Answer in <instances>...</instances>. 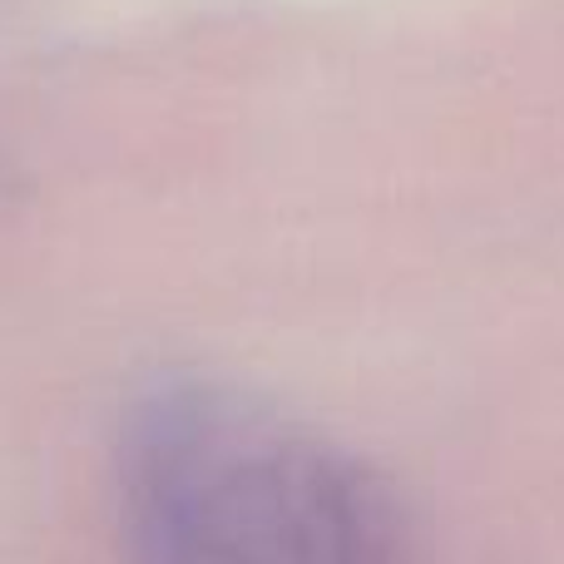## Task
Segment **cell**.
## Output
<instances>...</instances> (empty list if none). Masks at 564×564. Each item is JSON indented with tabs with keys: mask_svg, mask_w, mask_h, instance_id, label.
<instances>
[{
	"mask_svg": "<svg viewBox=\"0 0 564 564\" xmlns=\"http://www.w3.org/2000/svg\"><path fill=\"white\" fill-rule=\"evenodd\" d=\"M119 496L129 564H397L391 506L347 451L208 381L134 406Z\"/></svg>",
	"mask_w": 564,
	"mask_h": 564,
	"instance_id": "obj_1",
	"label": "cell"
}]
</instances>
